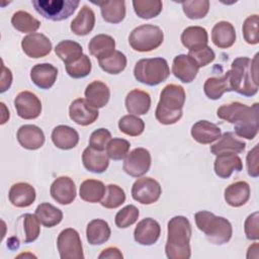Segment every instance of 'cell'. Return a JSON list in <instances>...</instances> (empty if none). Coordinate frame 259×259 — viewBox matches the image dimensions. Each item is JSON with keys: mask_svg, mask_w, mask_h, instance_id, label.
<instances>
[{"mask_svg": "<svg viewBox=\"0 0 259 259\" xmlns=\"http://www.w3.org/2000/svg\"><path fill=\"white\" fill-rule=\"evenodd\" d=\"M204 94L212 100L220 99L225 92L231 91L228 76L225 73L222 77H210L207 78L203 85Z\"/></svg>", "mask_w": 259, "mask_h": 259, "instance_id": "74e56055", "label": "cell"}, {"mask_svg": "<svg viewBox=\"0 0 259 259\" xmlns=\"http://www.w3.org/2000/svg\"><path fill=\"white\" fill-rule=\"evenodd\" d=\"M161 235V227L159 223L152 219L146 218L140 221L134 231L135 241L143 246H151L155 244Z\"/></svg>", "mask_w": 259, "mask_h": 259, "instance_id": "5bb4252c", "label": "cell"}, {"mask_svg": "<svg viewBox=\"0 0 259 259\" xmlns=\"http://www.w3.org/2000/svg\"><path fill=\"white\" fill-rule=\"evenodd\" d=\"M258 145H255L252 150H250L247 154V171L251 177L259 176V168H258Z\"/></svg>", "mask_w": 259, "mask_h": 259, "instance_id": "db71d44e", "label": "cell"}, {"mask_svg": "<svg viewBox=\"0 0 259 259\" xmlns=\"http://www.w3.org/2000/svg\"><path fill=\"white\" fill-rule=\"evenodd\" d=\"M164 40L163 30L154 24H142L132 30L128 42L133 50L141 53L159 48Z\"/></svg>", "mask_w": 259, "mask_h": 259, "instance_id": "52a82bcc", "label": "cell"}, {"mask_svg": "<svg viewBox=\"0 0 259 259\" xmlns=\"http://www.w3.org/2000/svg\"><path fill=\"white\" fill-rule=\"evenodd\" d=\"M101 10L102 18L109 23H119L125 17V2L123 0H110L93 2Z\"/></svg>", "mask_w": 259, "mask_h": 259, "instance_id": "4dcf8cb0", "label": "cell"}, {"mask_svg": "<svg viewBox=\"0 0 259 259\" xmlns=\"http://www.w3.org/2000/svg\"><path fill=\"white\" fill-rule=\"evenodd\" d=\"M151 163L150 152L145 148H136L124 157L122 169L127 175L139 178L150 170Z\"/></svg>", "mask_w": 259, "mask_h": 259, "instance_id": "8fae6325", "label": "cell"}, {"mask_svg": "<svg viewBox=\"0 0 259 259\" xmlns=\"http://www.w3.org/2000/svg\"><path fill=\"white\" fill-rule=\"evenodd\" d=\"M55 53L65 63V65H69L83 56V49L77 41L65 39L56 46Z\"/></svg>", "mask_w": 259, "mask_h": 259, "instance_id": "8d00e7d4", "label": "cell"}, {"mask_svg": "<svg viewBox=\"0 0 259 259\" xmlns=\"http://www.w3.org/2000/svg\"><path fill=\"white\" fill-rule=\"evenodd\" d=\"M188 56L191 57L196 62L199 68L205 67L215 59L214 52L208 46H203L201 48L189 51Z\"/></svg>", "mask_w": 259, "mask_h": 259, "instance_id": "f907efd6", "label": "cell"}, {"mask_svg": "<svg viewBox=\"0 0 259 259\" xmlns=\"http://www.w3.org/2000/svg\"><path fill=\"white\" fill-rule=\"evenodd\" d=\"M51 195L55 201L67 205L76 198V186L74 181L68 176H61L54 180L50 189Z\"/></svg>", "mask_w": 259, "mask_h": 259, "instance_id": "9a60e30c", "label": "cell"}, {"mask_svg": "<svg viewBox=\"0 0 259 259\" xmlns=\"http://www.w3.org/2000/svg\"><path fill=\"white\" fill-rule=\"evenodd\" d=\"M22 224H23V242L28 244L35 241L40 233V227L39 222L35 214L31 213H25L21 217Z\"/></svg>", "mask_w": 259, "mask_h": 259, "instance_id": "bcb514c9", "label": "cell"}, {"mask_svg": "<svg viewBox=\"0 0 259 259\" xmlns=\"http://www.w3.org/2000/svg\"><path fill=\"white\" fill-rule=\"evenodd\" d=\"M110 140H111L110 132L107 128L100 127L91 134L89 139V147L98 151H103Z\"/></svg>", "mask_w": 259, "mask_h": 259, "instance_id": "816d5d0a", "label": "cell"}, {"mask_svg": "<svg viewBox=\"0 0 259 259\" xmlns=\"http://www.w3.org/2000/svg\"><path fill=\"white\" fill-rule=\"evenodd\" d=\"M34 214L38 222L47 228H53L59 225L63 220L62 210L49 202H42L38 204Z\"/></svg>", "mask_w": 259, "mask_h": 259, "instance_id": "d590c367", "label": "cell"}, {"mask_svg": "<svg viewBox=\"0 0 259 259\" xmlns=\"http://www.w3.org/2000/svg\"><path fill=\"white\" fill-rule=\"evenodd\" d=\"M84 94L87 103L98 109L107 104L110 97V90L105 83L95 80L87 85Z\"/></svg>", "mask_w": 259, "mask_h": 259, "instance_id": "7402d4cb", "label": "cell"}, {"mask_svg": "<svg viewBox=\"0 0 259 259\" xmlns=\"http://www.w3.org/2000/svg\"><path fill=\"white\" fill-rule=\"evenodd\" d=\"M111 231L107 222L101 219H95L88 223L86 228V238L91 245H102L108 241Z\"/></svg>", "mask_w": 259, "mask_h": 259, "instance_id": "1f68e13d", "label": "cell"}, {"mask_svg": "<svg viewBox=\"0 0 259 259\" xmlns=\"http://www.w3.org/2000/svg\"><path fill=\"white\" fill-rule=\"evenodd\" d=\"M181 42L189 51L207 46L208 34L202 26H188L181 33Z\"/></svg>", "mask_w": 259, "mask_h": 259, "instance_id": "d6a6232c", "label": "cell"}, {"mask_svg": "<svg viewBox=\"0 0 259 259\" xmlns=\"http://www.w3.org/2000/svg\"><path fill=\"white\" fill-rule=\"evenodd\" d=\"M100 68L108 74H119L126 67V57L119 51H114L111 55L98 60Z\"/></svg>", "mask_w": 259, "mask_h": 259, "instance_id": "ab89813d", "label": "cell"}, {"mask_svg": "<svg viewBox=\"0 0 259 259\" xmlns=\"http://www.w3.org/2000/svg\"><path fill=\"white\" fill-rule=\"evenodd\" d=\"M65 67L68 75L74 79H80L88 76L92 69L91 61L87 55H83L80 59L69 65H65Z\"/></svg>", "mask_w": 259, "mask_h": 259, "instance_id": "f6af8a7d", "label": "cell"}, {"mask_svg": "<svg viewBox=\"0 0 259 259\" xmlns=\"http://www.w3.org/2000/svg\"><path fill=\"white\" fill-rule=\"evenodd\" d=\"M169 75V65L161 57L141 59L134 68V76L137 81L148 86H156L164 82Z\"/></svg>", "mask_w": 259, "mask_h": 259, "instance_id": "8992f818", "label": "cell"}, {"mask_svg": "<svg viewBox=\"0 0 259 259\" xmlns=\"http://www.w3.org/2000/svg\"><path fill=\"white\" fill-rule=\"evenodd\" d=\"M118 128L121 133L130 137H138L143 134L145 122L138 115L126 114L118 120Z\"/></svg>", "mask_w": 259, "mask_h": 259, "instance_id": "b9f144b4", "label": "cell"}, {"mask_svg": "<svg viewBox=\"0 0 259 259\" xmlns=\"http://www.w3.org/2000/svg\"><path fill=\"white\" fill-rule=\"evenodd\" d=\"M57 68L49 63L36 64L30 70V79L40 89H50L56 82Z\"/></svg>", "mask_w": 259, "mask_h": 259, "instance_id": "ffe728a7", "label": "cell"}, {"mask_svg": "<svg viewBox=\"0 0 259 259\" xmlns=\"http://www.w3.org/2000/svg\"><path fill=\"white\" fill-rule=\"evenodd\" d=\"M191 136L197 143L206 145L219 140L222 133L217 124L207 120H198L191 126Z\"/></svg>", "mask_w": 259, "mask_h": 259, "instance_id": "d4e9b609", "label": "cell"}, {"mask_svg": "<svg viewBox=\"0 0 259 259\" xmlns=\"http://www.w3.org/2000/svg\"><path fill=\"white\" fill-rule=\"evenodd\" d=\"M115 40L112 36L104 33L93 36L89 44L88 50L92 56L100 60L111 55L115 50Z\"/></svg>", "mask_w": 259, "mask_h": 259, "instance_id": "836d02e7", "label": "cell"}, {"mask_svg": "<svg viewBox=\"0 0 259 259\" xmlns=\"http://www.w3.org/2000/svg\"><path fill=\"white\" fill-rule=\"evenodd\" d=\"M226 74L231 91L246 97L254 96L258 92V54L252 60L248 57L236 58Z\"/></svg>", "mask_w": 259, "mask_h": 259, "instance_id": "7a4b0ae2", "label": "cell"}, {"mask_svg": "<svg viewBox=\"0 0 259 259\" xmlns=\"http://www.w3.org/2000/svg\"><path fill=\"white\" fill-rule=\"evenodd\" d=\"M258 220H259L258 211H255L247 217L245 224H244V230H245V235L248 240L257 241L259 239Z\"/></svg>", "mask_w": 259, "mask_h": 259, "instance_id": "f5cc1de1", "label": "cell"}, {"mask_svg": "<svg viewBox=\"0 0 259 259\" xmlns=\"http://www.w3.org/2000/svg\"><path fill=\"white\" fill-rule=\"evenodd\" d=\"M19 145L26 150H37L45 144V134L40 127L34 124L21 125L16 134Z\"/></svg>", "mask_w": 259, "mask_h": 259, "instance_id": "ac0fdd59", "label": "cell"}, {"mask_svg": "<svg viewBox=\"0 0 259 259\" xmlns=\"http://www.w3.org/2000/svg\"><path fill=\"white\" fill-rule=\"evenodd\" d=\"M95 25V14L93 10L84 5L76 15V17L72 20L70 28L73 33L76 35H87L89 34Z\"/></svg>", "mask_w": 259, "mask_h": 259, "instance_id": "83f0119b", "label": "cell"}, {"mask_svg": "<svg viewBox=\"0 0 259 259\" xmlns=\"http://www.w3.org/2000/svg\"><path fill=\"white\" fill-rule=\"evenodd\" d=\"M168 236L165 253L169 259H189L191 256V224L186 217L176 215L167 225Z\"/></svg>", "mask_w": 259, "mask_h": 259, "instance_id": "3957f363", "label": "cell"}, {"mask_svg": "<svg viewBox=\"0 0 259 259\" xmlns=\"http://www.w3.org/2000/svg\"><path fill=\"white\" fill-rule=\"evenodd\" d=\"M57 247L62 259H83V247L79 233L73 228L63 230L57 239Z\"/></svg>", "mask_w": 259, "mask_h": 259, "instance_id": "9c48e42d", "label": "cell"}, {"mask_svg": "<svg viewBox=\"0 0 259 259\" xmlns=\"http://www.w3.org/2000/svg\"><path fill=\"white\" fill-rule=\"evenodd\" d=\"M99 112L83 98L75 99L69 107L70 118L79 125H89L98 118Z\"/></svg>", "mask_w": 259, "mask_h": 259, "instance_id": "2e32d148", "label": "cell"}, {"mask_svg": "<svg viewBox=\"0 0 259 259\" xmlns=\"http://www.w3.org/2000/svg\"><path fill=\"white\" fill-rule=\"evenodd\" d=\"M11 24L16 30L23 33H34V31H36L40 26L39 20L34 18L30 13L23 10H19L13 13L11 17Z\"/></svg>", "mask_w": 259, "mask_h": 259, "instance_id": "f35d334b", "label": "cell"}, {"mask_svg": "<svg viewBox=\"0 0 259 259\" xmlns=\"http://www.w3.org/2000/svg\"><path fill=\"white\" fill-rule=\"evenodd\" d=\"M131 148V144L127 140L121 138L111 139L106 146V154L108 158L112 160H121L123 159Z\"/></svg>", "mask_w": 259, "mask_h": 259, "instance_id": "7dc6e473", "label": "cell"}, {"mask_svg": "<svg viewBox=\"0 0 259 259\" xmlns=\"http://www.w3.org/2000/svg\"><path fill=\"white\" fill-rule=\"evenodd\" d=\"M83 166L90 172L103 173L109 165V158L103 151L87 147L82 154Z\"/></svg>", "mask_w": 259, "mask_h": 259, "instance_id": "484cf974", "label": "cell"}, {"mask_svg": "<svg viewBox=\"0 0 259 259\" xmlns=\"http://www.w3.org/2000/svg\"><path fill=\"white\" fill-rule=\"evenodd\" d=\"M124 104L128 113L143 115L150 110L151 96L144 90L133 89L126 94Z\"/></svg>", "mask_w": 259, "mask_h": 259, "instance_id": "603a6c76", "label": "cell"}, {"mask_svg": "<svg viewBox=\"0 0 259 259\" xmlns=\"http://www.w3.org/2000/svg\"><path fill=\"white\" fill-rule=\"evenodd\" d=\"M14 107L17 115L23 119H34L41 112L39 98L30 91H21L14 98Z\"/></svg>", "mask_w": 259, "mask_h": 259, "instance_id": "7c38bea8", "label": "cell"}, {"mask_svg": "<svg viewBox=\"0 0 259 259\" xmlns=\"http://www.w3.org/2000/svg\"><path fill=\"white\" fill-rule=\"evenodd\" d=\"M219 118L233 123L235 135L247 140H253L259 130V103L252 106L234 101L220 106L217 110Z\"/></svg>", "mask_w": 259, "mask_h": 259, "instance_id": "6da1fadb", "label": "cell"}, {"mask_svg": "<svg viewBox=\"0 0 259 259\" xmlns=\"http://www.w3.org/2000/svg\"><path fill=\"white\" fill-rule=\"evenodd\" d=\"M186 94L184 88L176 84L166 85L160 94L155 110L156 119L165 125L176 123L182 116Z\"/></svg>", "mask_w": 259, "mask_h": 259, "instance_id": "277c9868", "label": "cell"}, {"mask_svg": "<svg viewBox=\"0 0 259 259\" xmlns=\"http://www.w3.org/2000/svg\"><path fill=\"white\" fill-rule=\"evenodd\" d=\"M51 138L54 145L61 150L73 149L79 143L78 132L73 127L64 124L56 126L52 132Z\"/></svg>", "mask_w": 259, "mask_h": 259, "instance_id": "4316f807", "label": "cell"}, {"mask_svg": "<svg viewBox=\"0 0 259 259\" xmlns=\"http://www.w3.org/2000/svg\"><path fill=\"white\" fill-rule=\"evenodd\" d=\"M246 148V143L239 140L235 133L232 132H226L224 133L220 140L213 144L210 147V152L213 155H218L221 153H235V154H240L243 153Z\"/></svg>", "mask_w": 259, "mask_h": 259, "instance_id": "f546056e", "label": "cell"}, {"mask_svg": "<svg viewBox=\"0 0 259 259\" xmlns=\"http://www.w3.org/2000/svg\"><path fill=\"white\" fill-rule=\"evenodd\" d=\"M194 220L197 228L210 243L224 245L231 240L233 228L227 219L218 217L207 210H200L194 214Z\"/></svg>", "mask_w": 259, "mask_h": 259, "instance_id": "5b68a950", "label": "cell"}, {"mask_svg": "<svg viewBox=\"0 0 259 259\" xmlns=\"http://www.w3.org/2000/svg\"><path fill=\"white\" fill-rule=\"evenodd\" d=\"M183 12L189 19L203 18L209 10L208 0H192L181 2Z\"/></svg>", "mask_w": 259, "mask_h": 259, "instance_id": "ee69618b", "label": "cell"}, {"mask_svg": "<svg viewBox=\"0 0 259 259\" xmlns=\"http://www.w3.org/2000/svg\"><path fill=\"white\" fill-rule=\"evenodd\" d=\"M213 168L217 176L223 179H227L232 175L234 171H242L243 163L237 154L226 152L217 155Z\"/></svg>", "mask_w": 259, "mask_h": 259, "instance_id": "d6986e66", "label": "cell"}, {"mask_svg": "<svg viewBox=\"0 0 259 259\" xmlns=\"http://www.w3.org/2000/svg\"><path fill=\"white\" fill-rule=\"evenodd\" d=\"M259 16L258 14H252L248 16L243 23V36L247 44L257 45L259 42V32H258Z\"/></svg>", "mask_w": 259, "mask_h": 259, "instance_id": "c3c4849f", "label": "cell"}, {"mask_svg": "<svg viewBox=\"0 0 259 259\" xmlns=\"http://www.w3.org/2000/svg\"><path fill=\"white\" fill-rule=\"evenodd\" d=\"M35 189L26 182H18L13 184L8 193L10 202L16 207H27L35 200Z\"/></svg>", "mask_w": 259, "mask_h": 259, "instance_id": "44dd1931", "label": "cell"}, {"mask_svg": "<svg viewBox=\"0 0 259 259\" xmlns=\"http://www.w3.org/2000/svg\"><path fill=\"white\" fill-rule=\"evenodd\" d=\"M211 40L219 49L231 48L236 41V30L229 21H220L211 29Z\"/></svg>", "mask_w": 259, "mask_h": 259, "instance_id": "cb8c5ba5", "label": "cell"}, {"mask_svg": "<svg viewBox=\"0 0 259 259\" xmlns=\"http://www.w3.org/2000/svg\"><path fill=\"white\" fill-rule=\"evenodd\" d=\"M12 83V74L9 69H7L4 64H2V75H1V89L0 92L4 93L8 90Z\"/></svg>", "mask_w": 259, "mask_h": 259, "instance_id": "11a10c76", "label": "cell"}, {"mask_svg": "<svg viewBox=\"0 0 259 259\" xmlns=\"http://www.w3.org/2000/svg\"><path fill=\"white\" fill-rule=\"evenodd\" d=\"M225 200L233 207L244 205L250 198V186L246 181H237L225 189Z\"/></svg>", "mask_w": 259, "mask_h": 259, "instance_id": "f1b7e54d", "label": "cell"}, {"mask_svg": "<svg viewBox=\"0 0 259 259\" xmlns=\"http://www.w3.org/2000/svg\"><path fill=\"white\" fill-rule=\"evenodd\" d=\"M162 194L160 183L151 177L138 178L132 186L133 198L142 204L156 202Z\"/></svg>", "mask_w": 259, "mask_h": 259, "instance_id": "30bf717a", "label": "cell"}, {"mask_svg": "<svg viewBox=\"0 0 259 259\" xmlns=\"http://www.w3.org/2000/svg\"><path fill=\"white\" fill-rule=\"evenodd\" d=\"M199 67L196 62L188 55H178L172 63V73L183 83L192 82L197 76Z\"/></svg>", "mask_w": 259, "mask_h": 259, "instance_id": "e0dca14e", "label": "cell"}, {"mask_svg": "<svg viewBox=\"0 0 259 259\" xmlns=\"http://www.w3.org/2000/svg\"><path fill=\"white\" fill-rule=\"evenodd\" d=\"M21 48L27 57L38 59L51 53L52 42L45 34L34 32L22 38Z\"/></svg>", "mask_w": 259, "mask_h": 259, "instance_id": "4fadbf2b", "label": "cell"}, {"mask_svg": "<svg viewBox=\"0 0 259 259\" xmlns=\"http://www.w3.org/2000/svg\"><path fill=\"white\" fill-rule=\"evenodd\" d=\"M133 6L136 14L143 19H151L158 16L163 8L160 0H134Z\"/></svg>", "mask_w": 259, "mask_h": 259, "instance_id": "60d3db41", "label": "cell"}, {"mask_svg": "<svg viewBox=\"0 0 259 259\" xmlns=\"http://www.w3.org/2000/svg\"><path fill=\"white\" fill-rule=\"evenodd\" d=\"M35 11L46 19L61 21L69 18L79 6L78 0H32Z\"/></svg>", "mask_w": 259, "mask_h": 259, "instance_id": "ba28073f", "label": "cell"}, {"mask_svg": "<svg viewBox=\"0 0 259 259\" xmlns=\"http://www.w3.org/2000/svg\"><path fill=\"white\" fill-rule=\"evenodd\" d=\"M125 201V193L121 187L116 184H108L100 203L105 208L119 207Z\"/></svg>", "mask_w": 259, "mask_h": 259, "instance_id": "7bdbcfd3", "label": "cell"}, {"mask_svg": "<svg viewBox=\"0 0 259 259\" xmlns=\"http://www.w3.org/2000/svg\"><path fill=\"white\" fill-rule=\"evenodd\" d=\"M105 185L100 180L87 179L84 180L79 188V195L81 199L86 202L96 203L100 202L105 193Z\"/></svg>", "mask_w": 259, "mask_h": 259, "instance_id": "e575fe53", "label": "cell"}, {"mask_svg": "<svg viewBox=\"0 0 259 259\" xmlns=\"http://www.w3.org/2000/svg\"><path fill=\"white\" fill-rule=\"evenodd\" d=\"M139 214L140 212L138 207L133 204H128L118 210L115 214V225L120 229L127 228L138 221Z\"/></svg>", "mask_w": 259, "mask_h": 259, "instance_id": "681fc988", "label": "cell"}, {"mask_svg": "<svg viewBox=\"0 0 259 259\" xmlns=\"http://www.w3.org/2000/svg\"><path fill=\"white\" fill-rule=\"evenodd\" d=\"M99 259H106V258H110V259H122L123 255L120 252V250L116 247H108L105 248L104 250H102V252L99 254L98 256Z\"/></svg>", "mask_w": 259, "mask_h": 259, "instance_id": "9f6ffc18", "label": "cell"}]
</instances>
